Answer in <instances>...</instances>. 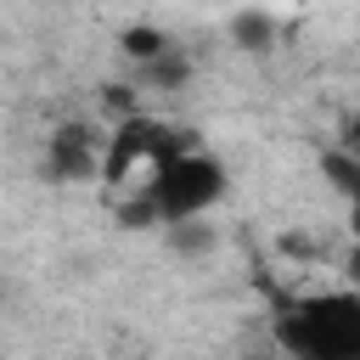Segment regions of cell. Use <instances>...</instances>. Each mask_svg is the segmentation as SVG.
I'll return each instance as SVG.
<instances>
[{
	"label": "cell",
	"instance_id": "cell-1",
	"mask_svg": "<svg viewBox=\"0 0 360 360\" xmlns=\"http://www.w3.org/2000/svg\"><path fill=\"white\" fill-rule=\"evenodd\" d=\"M287 360H360V298L349 287L292 298L276 321Z\"/></svg>",
	"mask_w": 360,
	"mask_h": 360
},
{
	"label": "cell",
	"instance_id": "cell-2",
	"mask_svg": "<svg viewBox=\"0 0 360 360\" xmlns=\"http://www.w3.org/2000/svg\"><path fill=\"white\" fill-rule=\"evenodd\" d=\"M225 197V163L214 158V152H202V146H180V152H169L158 169H152V180H146V208H152V219H163V225H197L214 202Z\"/></svg>",
	"mask_w": 360,
	"mask_h": 360
},
{
	"label": "cell",
	"instance_id": "cell-3",
	"mask_svg": "<svg viewBox=\"0 0 360 360\" xmlns=\"http://www.w3.org/2000/svg\"><path fill=\"white\" fill-rule=\"evenodd\" d=\"M186 146V135H174L169 124H158V118H141V112H129L107 141H101V180H124L135 163H146V169H158L169 152H180Z\"/></svg>",
	"mask_w": 360,
	"mask_h": 360
},
{
	"label": "cell",
	"instance_id": "cell-4",
	"mask_svg": "<svg viewBox=\"0 0 360 360\" xmlns=\"http://www.w3.org/2000/svg\"><path fill=\"white\" fill-rule=\"evenodd\" d=\"M45 174L73 186V180H96L101 174V135L90 124H62L51 141H45Z\"/></svg>",
	"mask_w": 360,
	"mask_h": 360
},
{
	"label": "cell",
	"instance_id": "cell-5",
	"mask_svg": "<svg viewBox=\"0 0 360 360\" xmlns=\"http://www.w3.org/2000/svg\"><path fill=\"white\" fill-rule=\"evenodd\" d=\"M236 39H242L248 51H264V45L276 39V22L259 17V11H248V17H236Z\"/></svg>",
	"mask_w": 360,
	"mask_h": 360
},
{
	"label": "cell",
	"instance_id": "cell-6",
	"mask_svg": "<svg viewBox=\"0 0 360 360\" xmlns=\"http://www.w3.org/2000/svg\"><path fill=\"white\" fill-rule=\"evenodd\" d=\"M124 51L141 56V62H158V56L169 51V39H163L158 28H129V34H124Z\"/></svg>",
	"mask_w": 360,
	"mask_h": 360
},
{
	"label": "cell",
	"instance_id": "cell-7",
	"mask_svg": "<svg viewBox=\"0 0 360 360\" xmlns=\"http://www.w3.org/2000/svg\"><path fill=\"white\" fill-rule=\"evenodd\" d=\"M326 174H332V186H338V191L349 197V191H354V174H360V169H354V163H349L343 152H326Z\"/></svg>",
	"mask_w": 360,
	"mask_h": 360
}]
</instances>
